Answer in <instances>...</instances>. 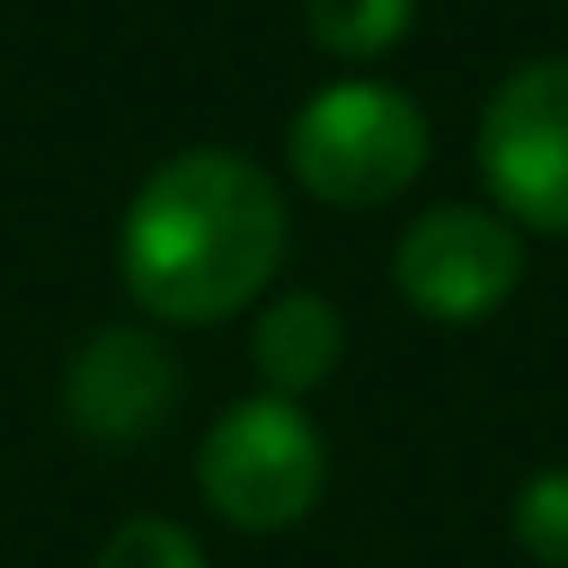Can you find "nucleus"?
<instances>
[{"instance_id": "9", "label": "nucleus", "mask_w": 568, "mask_h": 568, "mask_svg": "<svg viewBox=\"0 0 568 568\" xmlns=\"http://www.w3.org/2000/svg\"><path fill=\"white\" fill-rule=\"evenodd\" d=\"M508 528L521 541V555H535L541 568H568V468H541L515 488Z\"/></svg>"}, {"instance_id": "10", "label": "nucleus", "mask_w": 568, "mask_h": 568, "mask_svg": "<svg viewBox=\"0 0 568 568\" xmlns=\"http://www.w3.org/2000/svg\"><path fill=\"white\" fill-rule=\"evenodd\" d=\"M94 568H207V548L181 521H168V515H128L101 541Z\"/></svg>"}, {"instance_id": "6", "label": "nucleus", "mask_w": 568, "mask_h": 568, "mask_svg": "<svg viewBox=\"0 0 568 568\" xmlns=\"http://www.w3.org/2000/svg\"><path fill=\"white\" fill-rule=\"evenodd\" d=\"M181 402V362L148 328H94L61 382V408L81 442L94 448H134L148 442Z\"/></svg>"}, {"instance_id": "8", "label": "nucleus", "mask_w": 568, "mask_h": 568, "mask_svg": "<svg viewBox=\"0 0 568 568\" xmlns=\"http://www.w3.org/2000/svg\"><path fill=\"white\" fill-rule=\"evenodd\" d=\"M415 21V0H308V28L328 54L342 61H375L388 54Z\"/></svg>"}, {"instance_id": "2", "label": "nucleus", "mask_w": 568, "mask_h": 568, "mask_svg": "<svg viewBox=\"0 0 568 568\" xmlns=\"http://www.w3.org/2000/svg\"><path fill=\"white\" fill-rule=\"evenodd\" d=\"M201 501L241 535H281L308 521L328 488V442L302 402L247 395L234 402L194 448Z\"/></svg>"}, {"instance_id": "1", "label": "nucleus", "mask_w": 568, "mask_h": 568, "mask_svg": "<svg viewBox=\"0 0 568 568\" xmlns=\"http://www.w3.org/2000/svg\"><path fill=\"white\" fill-rule=\"evenodd\" d=\"M288 247L274 181L234 148H187L141 181L121 221L128 295L174 328H207L261 302Z\"/></svg>"}, {"instance_id": "3", "label": "nucleus", "mask_w": 568, "mask_h": 568, "mask_svg": "<svg viewBox=\"0 0 568 568\" xmlns=\"http://www.w3.org/2000/svg\"><path fill=\"white\" fill-rule=\"evenodd\" d=\"M288 168L328 207H382L428 168V114L402 88L335 81L295 114Z\"/></svg>"}, {"instance_id": "5", "label": "nucleus", "mask_w": 568, "mask_h": 568, "mask_svg": "<svg viewBox=\"0 0 568 568\" xmlns=\"http://www.w3.org/2000/svg\"><path fill=\"white\" fill-rule=\"evenodd\" d=\"M395 288L428 322H481L521 288V234L481 207H428L395 247Z\"/></svg>"}, {"instance_id": "7", "label": "nucleus", "mask_w": 568, "mask_h": 568, "mask_svg": "<svg viewBox=\"0 0 568 568\" xmlns=\"http://www.w3.org/2000/svg\"><path fill=\"white\" fill-rule=\"evenodd\" d=\"M342 315L335 302L322 295H281L254 315V335H247V355H254V375L267 382L261 395H281V402H302L315 395L335 368H342Z\"/></svg>"}, {"instance_id": "4", "label": "nucleus", "mask_w": 568, "mask_h": 568, "mask_svg": "<svg viewBox=\"0 0 568 568\" xmlns=\"http://www.w3.org/2000/svg\"><path fill=\"white\" fill-rule=\"evenodd\" d=\"M495 207L535 234H568V54L515 68L475 141Z\"/></svg>"}]
</instances>
